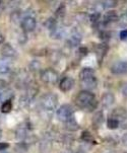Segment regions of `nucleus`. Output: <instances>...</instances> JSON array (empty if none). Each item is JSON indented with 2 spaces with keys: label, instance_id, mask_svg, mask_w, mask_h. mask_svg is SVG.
I'll return each instance as SVG.
<instances>
[{
  "label": "nucleus",
  "instance_id": "f257e3e1",
  "mask_svg": "<svg viewBox=\"0 0 127 153\" xmlns=\"http://www.w3.org/2000/svg\"><path fill=\"white\" fill-rule=\"evenodd\" d=\"M77 107L87 111H94L97 108V100L95 94L87 90H81L75 98Z\"/></svg>",
  "mask_w": 127,
  "mask_h": 153
},
{
  "label": "nucleus",
  "instance_id": "f03ea898",
  "mask_svg": "<svg viewBox=\"0 0 127 153\" xmlns=\"http://www.w3.org/2000/svg\"><path fill=\"white\" fill-rule=\"evenodd\" d=\"M58 105V97L55 93H46L41 100V105L46 111H54Z\"/></svg>",
  "mask_w": 127,
  "mask_h": 153
},
{
  "label": "nucleus",
  "instance_id": "7ed1b4c3",
  "mask_svg": "<svg viewBox=\"0 0 127 153\" xmlns=\"http://www.w3.org/2000/svg\"><path fill=\"white\" fill-rule=\"evenodd\" d=\"M57 117L61 122H67L73 118V108L69 105H63L57 110Z\"/></svg>",
  "mask_w": 127,
  "mask_h": 153
},
{
  "label": "nucleus",
  "instance_id": "20e7f679",
  "mask_svg": "<svg viewBox=\"0 0 127 153\" xmlns=\"http://www.w3.org/2000/svg\"><path fill=\"white\" fill-rule=\"evenodd\" d=\"M41 79L42 81H44L45 83H48V84H54L58 81L59 79V76H58V73L53 69H45L41 72Z\"/></svg>",
  "mask_w": 127,
  "mask_h": 153
},
{
  "label": "nucleus",
  "instance_id": "39448f33",
  "mask_svg": "<svg viewBox=\"0 0 127 153\" xmlns=\"http://www.w3.org/2000/svg\"><path fill=\"white\" fill-rule=\"evenodd\" d=\"M20 25H22V28L25 32H33L36 28V25H37V20L34 16L28 15V16H25L22 19Z\"/></svg>",
  "mask_w": 127,
  "mask_h": 153
},
{
  "label": "nucleus",
  "instance_id": "423d86ee",
  "mask_svg": "<svg viewBox=\"0 0 127 153\" xmlns=\"http://www.w3.org/2000/svg\"><path fill=\"white\" fill-rule=\"evenodd\" d=\"M111 72L116 75L127 73V61H117L114 62L111 66Z\"/></svg>",
  "mask_w": 127,
  "mask_h": 153
},
{
  "label": "nucleus",
  "instance_id": "0eeeda50",
  "mask_svg": "<svg viewBox=\"0 0 127 153\" xmlns=\"http://www.w3.org/2000/svg\"><path fill=\"white\" fill-rule=\"evenodd\" d=\"M0 52H1V55L3 56V58L10 59V60L15 59L17 57V52L15 51V49L10 44H4Z\"/></svg>",
  "mask_w": 127,
  "mask_h": 153
},
{
  "label": "nucleus",
  "instance_id": "6e6552de",
  "mask_svg": "<svg viewBox=\"0 0 127 153\" xmlns=\"http://www.w3.org/2000/svg\"><path fill=\"white\" fill-rule=\"evenodd\" d=\"M73 85H74L73 78L68 77V76L63 77V78L60 80V82H59V88H60V90L63 92H67V91H69V90H71Z\"/></svg>",
  "mask_w": 127,
  "mask_h": 153
},
{
  "label": "nucleus",
  "instance_id": "1a4fd4ad",
  "mask_svg": "<svg viewBox=\"0 0 127 153\" xmlns=\"http://www.w3.org/2000/svg\"><path fill=\"white\" fill-rule=\"evenodd\" d=\"M80 84H81L82 87H84V90H87L90 91V89H94V88L97 87L98 84V80L96 77H92V78L89 79H84V80H80Z\"/></svg>",
  "mask_w": 127,
  "mask_h": 153
},
{
  "label": "nucleus",
  "instance_id": "9d476101",
  "mask_svg": "<svg viewBox=\"0 0 127 153\" xmlns=\"http://www.w3.org/2000/svg\"><path fill=\"white\" fill-rule=\"evenodd\" d=\"M114 102H115V97H114L113 93H111V92L104 93L102 98H101V102H102V105L106 108L112 105L114 103Z\"/></svg>",
  "mask_w": 127,
  "mask_h": 153
},
{
  "label": "nucleus",
  "instance_id": "9b49d317",
  "mask_svg": "<svg viewBox=\"0 0 127 153\" xmlns=\"http://www.w3.org/2000/svg\"><path fill=\"white\" fill-rule=\"evenodd\" d=\"M11 69V62H10V59H6V58H2L0 59V73L5 74L8 73Z\"/></svg>",
  "mask_w": 127,
  "mask_h": 153
},
{
  "label": "nucleus",
  "instance_id": "f8f14e48",
  "mask_svg": "<svg viewBox=\"0 0 127 153\" xmlns=\"http://www.w3.org/2000/svg\"><path fill=\"white\" fill-rule=\"evenodd\" d=\"M119 20V16L117 12L115 10H110L104 16V22L105 23H110V22H115Z\"/></svg>",
  "mask_w": 127,
  "mask_h": 153
},
{
  "label": "nucleus",
  "instance_id": "ddd939ff",
  "mask_svg": "<svg viewBox=\"0 0 127 153\" xmlns=\"http://www.w3.org/2000/svg\"><path fill=\"white\" fill-rule=\"evenodd\" d=\"M92 77H96L94 69H92V68H84L79 72V79L80 80L89 79V78H92Z\"/></svg>",
  "mask_w": 127,
  "mask_h": 153
},
{
  "label": "nucleus",
  "instance_id": "4468645a",
  "mask_svg": "<svg viewBox=\"0 0 127 153\" xmlns=\"http://www.w3.org/2000/svg\"><path fill=\"white\" fill-rule=\"evenodd\" d=\"M27 132H28V128L25 124H22L17 127L16 131H15V136L19 140H24L25 137H27Z\"/></svg>",
  "mask_w": 127,
  "mask_h": 153
},
{
  "label": "nucleus",
  "instance_id": "2eb2a0df",
  "mask_svg": "<svg viewBox=\"0 0 127 153\" xmlns=\"http://www.w3.org/2000/svg\"><path fill=\"white\" fill-rule=\"evenodd\" d=\"M80 41H81V36L77 33H74L69 37L68 39V44L72 47H75L77 45H79Z\"/></svg>",
  "mask_w": 127,
  "mask_h": 153
},
{
  "label": "nucleus",
  "instance_id": "dca6fc26",
  "mask_svg": "<svg viewBox=\"0 0 127 153\" xmlns=\"http://www.w3.org/2000/svg\"><path fill=\"white\" fill-rule=\"evenodd\" d=\"M65 127L67 130H69V131H76V130H78V128H79L78 124H77V122L75 121L74 117L72 119H70V120L65 122Z\"/></svg>",
  "mask_w": 127,
  "mask_h": 153
},
{
  "label": "nucleus",
  "instance_id": "f3484780",
  "mask_svg": "<svg viewBox=\"0 0 127 153\" xmlns=\"http://www.w3.org/2000/svg\"><path fill=\"white\" fill-rule=\"evenodd\" d=\"M1 111L4 114H8L9 111H11L12 110V102L11 100H7L1 105Z\"/></svg>",
  "mask_w": 127,
  "mask_h": 153
},
{
  "label": "nucleus",
  "instance_id": "a211bd4d",
  "mask_svg": "<svg viewBox=\"0 0 127 153\" xmlns=\"http://www.w3.org/2000/svg\"><path fill=\"white\" fill-rule=\"evenodd\" d=\"M120 126V123L116 118H110L108 119L107 121V127L111 130H114V129H117L118 127Z\"/></svg>",
  "mask_w": 127,
  "mask_h": 153
},
{
  "label": "nucleus",
  "instance_id": "6ab92c4d",
  "mask_svg": "<svg viewBox=\"0 0 127 153\" xmlns=\"http://www.w3.org/2000/svg\"><path fill=\"white\" fill-rule=\"evenodd\" d=\"M104 117H103V113L102 111H98V113L95 114L94 119H93V123H94L95 126H101V124L103 123Z\"/></svg>",
  "mask_w": 127,
  "mask_h": 153
},
{
  "label": "nucleus",
  "instance_id": "aec40b11",
  "mask_svg": "<svg viewBox=\"0 0 127 153\" xmlns=\"http://www.w3.org/2000/svg\"><path fill=\"white\" fill-rule=\"evenodd\" d=\"M51 37L53 39H55V40H58V39H60L62 36H63V30H62L61 27H57L56 28H54L53 30H51Z\"/></svg>",
  "mask_w": 127,
  "mask_h": 153
},
{
  "label": "nucleus",
  "instance_id": "412c9836",
  "mask_svg": "<svg viewBox=\"0 0 127 153\" xmlns=\"http://www.w3.org/2000/svg\"><path fill=\"white\" fill-rule=\"evenodd\" d=\"M45 25L47 27V28L50 30V32L58 27V25H57V22H56V19H53V17H50V19H48L47 20H46Z\"/></svg>",
  "mask_w": 127,
  "mask_h": 153
},
{
  "label": "nucleus",
  "instance_id": "4be33fe9",
  "mask_svg": "<svg viewBox=\"0 0 127 153\" xmlns=\"http://www.w3.org/2000/svg\"><path fill=\"white\" fill-rule=\"evenodd\" d=\"M101 4L103 5L104 8H113L117 5V1H114V0H107V1L101 2Z\"/></svg>",
  "mask_w": 127,
  "mask_h": 153
},
{
  "label": "nucleus",
  "instance_id": "5701e85b",
  "mask_svg": "<svg viewBox=\"0 0 127 153\" xmlns=\"http://www.w3.org/2000/svg\"><path fill=\"white\" fill-rule=\"evenodd\" d=\"M65 12H66L65 6H64V5L62 4V5H60V6L58 7V9L56 10L55 14H56L57 17H63L64 14H65Z\"/></svg>",
  "mask_w": 127,
  "mask_h": 153
},
{
  "label": "nucleus",
  "instance_id": "b1692460",
  "mask_svg": "<svg viewBox=\"0 0 127 153\" xmlns=\"http://www.w3.org/2000/svg\"><path fill=\"white\" fill-rule=\"evenodd\" d=\"M120 27H127V13H123L121 16H119V20H118Z\"/></svg>",
  "mask_w": 127,
  "mask_h": 153
},
{
  "label": "nucleus",
  "instance_id": "393cba45",
  "mask_svg": "<svg viewBox=\"0 0 127 153\" xmlns=\"http://www.w3.org/2000/svg\"><path fill=\"white\" fill-rule=\"evenodd\" d=\"M100 17H101L100 12H94V13H92V14L90 15V22H92L93 23L99 22Z\"/></svg>",
  "mask_w": 127,
  "mask_h": 153
},
{
  "label": "nucleus",
  "instance_id": "a878e982",
  "mask_svg": "<svg viewBox=\"0 0 127 153\" xmlns=\"http://www.w3.org/2000/svg\"><path fill=\"white\" fill-rule=\"evenodd\" d=\"M81 139L84 140V141H85V142H90V141H93L92 135H90V132H87V131L82 132V134H81Z\"/></svg>",
  "mask_w": 127,
  "mask_h": 153
},
{
  "label": "nucleus",
  "instance_id": "bb28decb",
  "mask_svg": "<svg viewBox=\"0 0 127 153\" xmlns=\"http://www.w3.org/2000/svg\"><path fill=\"white\" fill-rule=\"evenodd\" d=\"M20 19V12L19 11H14L11 13V20L14 23H16Z\"/></svg>",
  "mask_w": 127,
  "mask_h": 153
},
{
  "label": "nucleus",
  "instance_id": "cd10ccee",
  "mask_svg": "<svg viewBox=\"0 0 127 153\" xmlns=\"http://www.w3.org/2000/svg\"><path fill=\"white\" fill-rule=\"evenodd\" d=\"M121 92H122L124 97H127V82L121 85Z\"/></svg>",
  "mask_w": 127,
  "mask_h": 153
},
{
  "label": "nucleus",
  "instance_id": "c85d7f7f",
  "mask_svg": "<svg viewBox=\"0 0 127 153\" xmlns=\"http://www.w3.org/2000/svg\"><path fill=\"white\" fill-rule=\"evenodd\" d=\"M31 68L34 69V70H37L40 68V63H39L38 61H33L32 63H31Z\"/></svg>",
  "mask_w": 127,
  "mask_h": 153
},
{
  "label": "nucleus",
  "instance_id": "c756f323",
  "mask_svg": "<svg viewBox=\"0 0 127 153\" xmlns=\"http://www.w3.org/2000/svg\"><path fill=\"white\" fill-rule=\"evenodd\" d=\"M7 86V83L4 81V80L0 79V91H4L5 88Z\"/></svg>",
  "mask_w": 127,
  "mask_h": 153
},
{
  "label": "nucleus",
  "instance_id": "7c9ffc66",
  "mask_svg": "<svg viewBox=\"0 0 127 153\" xmlns=\"http://www.w3.org/2000/svg\"><path fill=\"white\" fill-rule=\"evenodd\" d=\"M9 147V144L6 143V142H2L0 143V151H4L5 149H7Z\"/></svg>",
  "mask_w": 127,
  "mask_h": 153
},
{
  "label": "nucleus",
  "instance_id": "2f4dec72",
  "mask_svg": "<svg viewBox=\"0 0 127 153\" xmlns=\"http://www.w3.org/2000/svg\"><path fill=\"white\" fill-rule=\"evenodd\" d=\"M120 39L121 40H127V30H124L120 33Z\"/></svg>",
  "mask_w": 127,
  "mask_h": 153
},
{
  "label": "nucleus",
  "instance_id": "473e14b6",
  "mask_svg": "<svg viewBox=\"0 0 127 153\" xmlns=\"http://www.w3.org/2000/svg\"><path fill=\"white\" fill-rule=\"evenodd\" d=\"M122 142H123L124 145H126V146H127V133H125L122 136Z\"/></svg>",
  "mask_w": 127,
  "mask_h": 153
},
{
  "label": "nucleus",
  "instance_id": "72a5a7b5",
  "mask_svg": "<svg viewBox=\"0 0 127 153\" xmlns=\"http://www.w3.org/2000/svg\"><path fill=\"white\" fill-rule=\"evenodd\" d=\"M4 40H5L4 35H3V33H2L1 32H0V45H1V44H3V43H4Z\"/></svg>",
  "mask_w": 127,
  "mask_h": 153
},
{
  "label": "nucleus",
  "instance_id": "f704fd0d",
  "mask_svg": "<svg viewBox=\"0 0 127 153\" xmlns=\"http://www.w3.org/2000/svg\"><path fill=\"white\" fill-rule=\"evenodd\" d=\"M3 10H4V4L2 1H0V15H1L2 12H3Z\"/></svg>",
  "mask_w": 127,
  "mask_h": 153
},
{
  "label": "nucleus",
  "instance_id": "c9c22d12",
  "mask_svg": "<svg viewBox=\"0 0 127 153\" xmlns=\"http://www.w3.org/2000/svg\"><path fill=\"white\" fill-rule=\"evenodd\" d=\"M1 137H2V131L0 130V139H1Z\"/></svg>",
  "mask_w": 127,
  "mask_h": 153
},
{
  "label": "nucleus",
  "instance_id": "e433bc0d",
  "mask_svg": "<svg viewBox=\"0 0 127 153\" xmlns=\"http://www.w3.org/2000/svg\"><path fill=\"white\" fill-rule=\"evenodd\" d=\"M126 13H127V10H126Z\"/></svg>",
  "mask_w": 127,
  "mask_h": 153
}]
</instances>
